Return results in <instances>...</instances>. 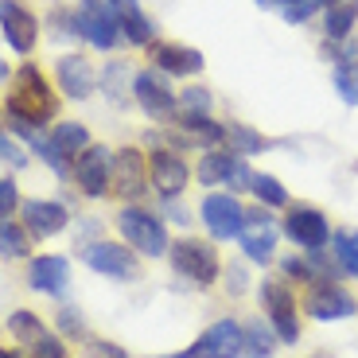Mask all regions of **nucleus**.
Segmentation results:
<instances>
[{
    "label": "nucleus",
    "instance_id": "7",
    "mask_svg": "<svg viewBox=\"0 0 358 358\" xmlns=\"http://www.w3.org/2000/svg\"><path fill=\"white\" fill-rule=\"evenodd\" d=\"M304 312L312 315V320H347V315L358 312V300L347 288L335 285L331 277H323V280H312V288H308Z\"/></svg>",
    "mask_w": 358,
    "mask_h": 358
},
{
    "label": "nucleus",
    "instance_id": "4",
    "mask_svg": "<svg viewBox=\"0 0 358 358\" xmlns=\"http://www.w3.org/2000/svg\"><path fill=\"white\" fill-rule=\"evenodd\" d=\"M133 98L144 113L152 117V121H171L179 117V98L171 94L168 86V74L164 71H141L133 74Z\"/></svg>",
    "mask_w": 358,
    "mask_h": 358
},
{
    "label": "nucleus",
    "instance_id": "34",
    "mask_svg": "<svg viewBox=\"0 0 358 358\" xmlns=\"http://www.w3.org/2000/svg\"><path fill=\"white\" fill-rule=\"evenodd\" d=\"M280 268H285V277H296V280H320V273H315L304 257H285Z\"/></svg>",
    "mask_w": 358,
    "mask_h": 358
},
{
    "label": "nucleus",
    "instance_id": "17",
    "mask_svg": "<svg viewBox=\"0 0 358 358\" xmlns=\"http://www.w3.org/2000/svg\"><path fill=\"white\" fill-rule=\"evenodd\" d=\"M152 63H156V71L171 74V78H191V74H199L206 66V59H203V51H195L187 43H156Z\"/></svg>",
    "mask_w": 358,
    "mask_h": 358
},
{
    "label": "nucleus",
    "instance_id": "22",
    "mask_svg": "<svg viewBox=\"0 0 358 358\" xmlns=\"http://www.w3.org/2000/svg\"><path fill=\"white\" fill-rule=\"evenodd\" d=\"M358 24V0H327L323 8V31H327V43H343L350 39Z\"/></svg>",
    "mask_w": 358,
    "mask_h": 358
},
{
    "label": "nucleus",
    "instance_id": "26",
    "mask_svg": "<svg viewBox=\"0 0 358 358\" xmlns=\"http://www.w3.org/2000/svg\"><path fill=\"white\" fill-rule=\"evenodd\" d=\"M8 331L16 335V343L31 347L36 339H43V335H47V327H43V320H39V315H31V312H24V308H20V312L8 315Z\"/></svg>",
    "mask_w": 358,
    "mask_h": 358
},
{
    "label": "nucleus",
    "instance_id": "3",
    "mask_svg": "<svg viewBox=\"0 0 358 358\" xmlns=\"http://www.w3.org/2000/svg\"><path fill=\"white\" fill-rule=\"evenodd\" d=\"M171 268L179 277H187L191 285H215L218 280V250L203 238H183V242L171 245Z\"/></svg>",
    "mask_w": 358,
    "mask_h": 358
},
{
    "label": "nucleus",
    "instance_id": "5",
    "mask_svg": "<svg viewBox=\"0 0 358 358\" xmlns=\"http://www.w3.org/2000/svg\"><path fill=\"white\" fill-rule=\"evenodd\" d=\"M199 179L203 187H234V191H250V164L238 152H226V148H210V152L199 160Z\"/></svg>",
    "mask_w": 358,
    "mask_h": 358
},
{
    "label": "nucleus",
    "instance_id": "41",
    "mask_svg": "<svg viewBox=\"0 0 358 358\" xmlns=\"http://www.w3.org/2000/svg\"><path fill=\"white\" fill-rule=\"evenodd\" d=\"M257 4H261V8H285L288 0H257Z\"/></svg>",
    "mask_w": 358,
    "mask_h": 358
},
{
    "label": "nucleus",
    "instance_id": "39",
    "mask_svg": "<svg viewBox=\"0 0 358 358\" xmlns=\"http://www.w3.org/2000/svg\"><path fill=\"white\" fill-rule=\"evenodd\" d=\"M226 288H230V292H242V288H245V273H242V268H230V280H226Z\"/></svg>",
    "mask_w": 358,
    "mask_h": 358
},
{
    "label": "nucleus",
    "instance_id": "11",
    "mask_svg": "<svg viewBox=\"0 0 358 358\" xmlns=\"http://www.w3.org/2000/svg\"><path fill=\"white\" fill-rule=\"evenodd\" d=\"M245 257L257 261V265H268L273 261V250H277V222L268 218V206H257V210H245V226L238 234Z\"/></svg>",
    "mask_w": 358,
    "mask_h": 358
},
{
    "label": "nucleus",
    "instance_id": "21",
    "mask_svg": "<svg viewBox=\"0 0 358 358\" xmlns=\"http://www.w3.org/2000/svg\"><path fill=\"white\" fill-rule=\"evenodd\" d=\"M55 78H59V90H63L66 98H90L94 94V66L82 59V55H66V59H59V66H55Z\"/></svg>",
    "mask_w": 358,
    "mask_h": 358
},
{
    "label": "nucleus",
    "instance_id": "37",
    "mask_svg": "<svg viewBox=\"0 0 358 358\" xmlns=\"http://www.w3.org/2000/svg\"><path fill=\"white\" fill-rule=\"evenodd\" d=\"M90 355H94V358H125V350L109 347V343H94V347H90Z\"/></svg>",
    "mask_w": 358,
    "mask_h": 358
},
{
    "label": "nucleus",
    "instance_id": "36",
    "mask_svg": "<svg viewBox=\"0 0 358 358\" xmlns=\"http://www.w3.org/2000/svg\"><path fill=\"white\" fill-rule=\"evenodd\" d=\"M0 160H4V164H16V168L24 164V152H20V144H12L8 136H4V129H0Z\"/></svg>",
    "mask_w": 358,
    "mask_h": 358
},
{
    "label": "nucleus",
    "instance_id": "27",
    "mask_svg": "<svg viewBox=\"0 0 358 358\" xmlns=\"http://www.w3.org/2000/svg\"><path fill=\"white\" fill-rule=\"evenodd\" d=\"M245 358H268L273 355V331H268L261 320L245 323V347H242Z\"/></svg>",
    "mask_w": 358,
    "mask_h": 358
},
{
    "label": "nucleus",
    "instance_id": "28",
    "mask_svg": "<svg viewBox=\"0 0 358 358\" xmlns=\"http://www.w3.org/2000/svg\"><path fill=\"white\" fill-rule=\"evenodd\" d=\"M226 141L234 144V152L238 156H253L265 148V136H257L250 125H226Z\"/></svg>",
    "mask_w": 358,
    "mask_h": 358
},
{
    "label": "nucleus",
    "instance_id": "31",
    "mask_svg": "<svg viewBox=\"0 0 358 358\" xmlns=\"http://www.w3.org/2000/svg\"><path fill=\"white\" fill-rule=\"evenodd\" d=\"M335 90L347 106H358V63H339L335 66Z\"/></svg>",
    "mask_w": 358,
    "mask_h": 358
},
{
    "label": "nucleus",
    "instance_id": "33",
    "mask_svg": "<svg viewBox=\"0 0 358 358\" xmlns=\"http://www.w3.org/2000/svg\"><path fill=\"white\" fill-rule=\"evenodd\" d=\"M27 350H31V355H36V358H66V347H63V343H59V339H55L51 331H47L43 339H36V343H31V347H27Z\"/></svg>",
    "mask_w": 358,
    "mask_h": 358
},
{
    "label": "nucleus",
    "instance_id": "35",
    "mask_svg": "<svg viewBox=\"0 0 358 358\" xmlns=\"http://www.w3.org/2000/svg\"><path fill=\"white\" fill-rule=\"evenodd\" d=\"M16 203H20L16 183H12V179H0V218H8L12 210H16Z\"/></svg>",
    "mask_w": 358,
    "mask_h": 358
},
{
    "label": "nucleus",
    "instance_id": "19",
    "mask_svg": "<svg viewBox=\"0 0 358 358\" xmlns=\"http://www.w3.org/2000/svg\"><path fill=\"white\" fill-rule=\"evenodd\" d=\"M74 24H78V36L86 39V43H94L98 51H109V47L121 43V24H117V16H109V12H90L82 8L78 16H74Z\"/></svg>",
    "mask_w": 358,
    "mask_h": 358
},
{
    "label": "nucleus",
    "instance_id": "24",
    "mask_svg": "<svg viewBox=\"0 0 358 358\" xmlns=\"http://www.w3.org/2000/svg\"><path fill=\"white\" fill-rule=\"evenodd\" d=\"M331 253H335V265H339L347 277L358 280V230H355V226H343V230H335Z\"/></svg>",
    "mask_w": 358,
    "mask_h": 358
},
{
    "label": "nucleus",
    "instance_id": "15",
    "mask_svg": "<svg viewBox=\"0 0 358 358\" xmlns=\"http://www.w3.org/2000/svg\"><path fill=\"white\" fill-rule=\"evenodd\" d=\"M109 171H113V152H109L106 144H90L86 152L74 156V179L94 199L109 191Z\"/></svg>",
    "mask_w": 358,
    "mask_h": 358
},
{
    "label": "nucleus",
    "instance_id": "14",
    "mask_svg": "<svg viewBox=\"0 0 358 358\" xmlns=\"http://www.w3.org/2000/svg\"><path fill=\"white\" fill-rule=\"evenodd\" d=\"M144 183H148V164H144V152L136 148H121L113 152V171H109V191L117 199H141Z\"/></svg>",
    "mask_w": 358,
    "mask_h": 358
},
{
    "label": "nucleus",
    "instance_id": "18",
    "mask_svg": "<svg viewBox=\"0 0 358 358\" xmlns=\"http://www.w3.org/2000/svg\"><path fill=\"white\" fill-rule=\"evenodd\" d=\"M27 285L36 288V292L63 296L66 288H71V265H66V257H55V253L36 257L31 268H27Z\"/></svg>",
    "mask_w": 358,
    "mask_h": 358
},
{
    "label": "nucleus",
    "instance_id": "8",
    "mask_svg": "<svg viewBox=\"0 0 358 358\" xmlns=\"http://www.w3.org/2000/svg\"><path fill=\"white\" fill-rule=\"evenodd\" d=\"M285 234L300 250H323L327 238H331V226H327V215L320 206L296 203V206H288V215H285Z\"/></svg>",
    "mask_w": 358,
    "mask_h": 358
},
{
    "label": "nucleus",
    "instance_id": "1",
    "mask_svg": "<svg viewBox=\"0 0 358 358\" xmlns=\"http://www.w3.org/2000/svg\"><path fill=\"white\" fill-rule=\"evenodd\" d=\"M4 113L12 117V125L24 133V129H39L47 125L55 113H59V98H55V90L47 86V78L39 74V66L24 63L12 78V94L4 101Z\"/></svg>",
    "mask_w": 358,
    "mask_h": 358
},
{
    "label": "nucleus",
    "instance_id": "32",
    "mask_svg": "<svg viewBox=\"0 0 358 358\" xmlns=\"http://www.w3.org/2000/svg\"><path fill=\"white\" fill-rule=\"evenodd\" d=\"M323 8H327V0H288L285 8H280V16H285L288 24H308V20Z\"/></svg>",
    "mask_w": 358,
    "mask_h": 358
},
{
    "label": "nucleus",
    "instance_id": "2",
    "mask_svg": "<svg viewBox=\"0 0 358 358\" xmlns=\"http://www.w3.org/2000/svg\"><path fill=\"white\" fill-rule=\"evenodd\" d=\"M117 230H121L125 245L141 250L144 257H164V253L171 250L164 222L156 215H148V210H141V206H125V210H121V218H117Z\"/></svg>",
    "mask_w": 358,
    "mask_h": 358
},
{
    "label": "nucleus",
    "instance_id": "13",
    "mask_svg": "<svg viewBox=\"0 0 358 358\" xmlns=\"http://www.w3.org/2000/svg\"><path fill=\"white\" fill-rule=\"evenodd\" d=\"M245 347V327L234 320H218L210 323L203 335L195 339V347H191V355L195 358H238Z\"/></svg>",
    "mask_w": 358,
    "mask_h": 358
},
{
    "label": "nucleus",
    "instance_id": "30",
    "mask_svg": "<svg viewBox=\"0 0 358 358\" xmlns=\"http://www.w3.org/2000/svg\"><path fill=\"white\" fill-rule=\"evenodd\" d=\"M210 113V90L191 86L179 94V117H206Z\"/></svg>",
    "mask_w": 358,
    "mask_h": 358
},
{
    "label": "nucleus",
    "instance_id": "12",
    "mask_svg": "<svg viewBox=\"0 0 358 358\" xmlns=\"http://www.w3.org/2000/svg\"><path fill=\"white\" fill-rule=\"evenodd\" d=\"M0 27L16 55H31L39 43V20L20 4V0H0Z\"/></svg>",
    "mask_w": 358,
    "mask_h": 358
},
{
    "label": "nucleus",
    "instance_id": "42",
    "mask_svg": "<svg viewBox=\"0 0 358 358\" xmlns=\"http://www.w3.org/2000/svg\"><path fill=\"white\" fill-rule=\"evenodd\" d=\"M0 358H20L16 350H0Z\"/></svg>",
    "mask_w": 358,
    "mask_h": 358
},
{
    "label": "nucleus",
    "instance_id": "23",
    "mask_svg": "<svg viewBox=\"0 0 358 358\" xmlns=\"http://www.w3.org/2000/svg\"><path fill=\"white\" fill-rule=\"evenodd\" d=\"M51 148L63 156V160H74L78 152H86V148H90L86 125H78V121H59L55 133H51Z\"/></svg>",
    "mask_w": 358,
    "mask_h": 358
},
{
    "label": "nucleus",
    "instance_id": "10",
    "mask_svg": "<svg viewBox=\"0 0 358 358\" xmlns=\"http://www.w3.org/2000/svg\"><path fill=\"white\" fill-rule=\"evenodd\" d=\"M199 215H203V226L210 230V238H218V242L238 238L245 226V206L234 195H206L203 206H199Z\"/></svg>",
    "mask_w": 358,
    "mask_h": 358
},
{
    "label": "nucleus",
    "instance_id": "6",
    "mask_svg": "<svg viewBox=\"0 0 358 358\" xmlns=\"http://www.w3.org/2000/svg\"><path fill=\"white\" fill-rule=\"evenodd\" d=\"M261 308L268 312V323L277 331L280 343H296L300 339V320H296V300L288 292L285 280H265L261 285Z\"/></svg>",
    "mask_w": 358,
    "mask_h": 358
},
{
    "label": "nucleus",
    "instance_id": "43",
    "mask_svg": "<svg viewBox=\"0 0 358 358\" xmlns=\"http://www.w3.org/2000/svg\"><path fill=\"white\" fill-rule=\"evenodd\" d=\"M168 358H195V355H191V350H187V355H168Z\"/></svg>",
    "mask_w": 358,
    "mask_h": 358
},
{
    "label": "nucleus",
    "instance_id": "40",
    "mask_svg": "<svg viewBox=\"0 0 358 358\" xmlns=\"http://www.w3.org/2000/svg\"><path fill=\"white\" fill-rule=\"evenodd\" d=\"M63 327H66V331H82V320H74V315L66 312V315H63Z\"/></svg>",
    "mask_w": 358,
    "mask_h": 358
},
{
    "label": "nucleus",
    "instance_id": "16",
    "mask_svg": "<svg viewBox=\"0 0 358 358\" xmlns=\"http://www.w3.org/2000/svg\"><path fill=\"white\" fill-rule=\"evenodd\" d=\"M148 179H152V187L160 191L164 199H179L183 195V187H187V160L179 152H171V148H160V152H152V160H148Z\"/></svg>",
    "mask_w": 358,
    "mask_h": 358
},
{
    "label": "nucleus",
    "instance_id": "38",
    "mask_svg": "<svg viewBox=\"0 0 358 358\" xmlns=\"http://www.w3.org/2000/svg\"><path fill=\"white\" fill-rule=\"evenodd\" d=\"M164 215H171V222H191L183 206H171V199H164Z\"/></svg>",
    "mask_w": 358,
    "mask_h": 358
},
{
    "label": "nucleus",
    "instance_id": "25",
    "mask_svg": "<svg viewBox=\"0 0 358 358\" xmlns=\"http://www.w3.org/2000/svg\"><path fill=\"white\" fill-rule=\"evenodd\" d=\"M250 191L257 195V203L261 206H288V191H285V183H280L277 176H261V171H253V179H250Z\"/></svg>",
    "mask_w": 358,
    "mask_h": 358
},
{
    "label": "nucleus",
    "instance_id": "20",
    "mask_svg": "<svg viewBox=\"0 0 358 358\" xmlns=\"http://www.w3.org/2000/svg\"><path fill=\"white\" fill-rule=\"evenodd\" d=\"M66 226L63 203H47V199H27L24 203V230L31 238H55Z\"/></svg>",
    "mask_w": 358,
    "mask_h": 358
},
{
    "label": "nucleus",
    "instance_id": "44",
    "mask_svg": "<svg viewBox=\"0 0 358 358\" xmlns=\"http://www.w3.org/2000/svg\"><path fill=\"white\" fill-rule=\"evenodd\" d=\"M4 74H8V71H4V63H0V82H4Z\"/></svg>",
    "mask_w": 358,
    "mask_h": 358
},
{
    "label": "nucleus",
    "instance_id": "9",
    "mask_svg": "<svg viewBox=\"0 0 358 358\" xmlns=\"http://www.w3.org/2000/svg\"><path fill=\"white\" fill-rule=\"evenodd\" d=\"M82 261H86L94 273H101V277L109 280H133L136 277V253L133 245H117V242H94L82 250Z\"/></svg>",
    "mask_w": 358,
    "mask_h": 358
},
{
    "label": "nucleus",
    "instance_id": "29",
    "mask_svg": "<svg viewBox=\"0 0 358 358\" xmlns=\"http://www.w3.org/2000/svg\"><path fill=\"white\" fill-rule=\"evenodd\" d=\"M0 253L4 257H24L27 253V230H20L8 218H0Z\"/></svg>",
    "mask_w": 358,
    "mask_h": 358
}]
</instances>
